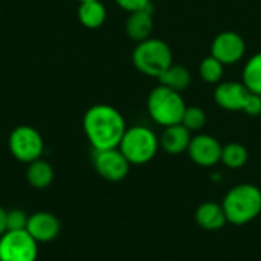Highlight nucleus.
I'll list each match as a JSON object with an SVG mask.
<instances>
[{"label":"nucleus","mask_w":261,"mask_h":261,"mask_svg":"<svg viewBox=\"0 0 261 261\" xmlns=\"http://www.w3.org/2000/svg\"><path fill=\"white\" fill-rule=\"evenodd\" d=\"M222 206L228 223L248 225L261 214V190L254 184H239L228 190Z\"/></svg>","instance_id":"nucleus-2"},{"label":"nucleus","mask_w":261,"mask_h":261,"mask_svg":"<svg viewBox=\"0 0 261 261\" xmlns=\"http://www.w3.org/2000/svg\"><path fill=\"white\" fill-rule=\"evenodd\" d=\"M80 3H83V2H92V0H78Z\"/></svg>","instance_id":"nucleus-27"},{"label":"nucleus","mask_w":261,"mask_h":261,"mask_svg":"<svg viewBox=\"0 0 261 261\" xmlns=\"http://www.w3.org/2000/svg\"><path fill=\"white\" fill-rule=\"evenodd\" d=\"M83 130L93 150H109L119 147L127 124L113 106L95 104L84 113Z\"/></svg>","instance_id":"nucleus-1"},{"label":"nucleus","mask_w":261,"mask_h":261,"mask_svg":"<svg viewBox=\"0 0 261 261\" xmlns=\"http://www.w3.org/2000/svg\"><path fill=\"white\" fill-rule=\"evenodd\" d=\"M119 8H122L127 12H135L141 9H147L151 6L150 0H115Z\"/></svg>","instance_id":"nucleus-25"},{"label":"nucleus","mask_w":261,"mask_h":261,"mask_svg":"<svg viewBox=\"0 0 261 261\" xmlns=\"http://www.w3.org/2000/svg\"><path fill=\"white\" fill-rule=\"evenodd\" d=\"M223 72H225V64H222L213 55L203 58L199 66V73L202 80L208 84H219L223 78Z\"/></svg>","instance_id":"nucleus-21"},{"label":"nucleus","mask_w":261,"mask_h":261,"mask_svg":"<svg viewBox=\"0 0 261 261\" xmlns=\"http://www.w3.org/2000/svg\"><path fill=\"white\" fill-rule=\"evenodd\" d=\"M249 161V151L243 144L231 142L222 148V159L220 162L229 170L243 168Z\"/></svg>","instance_id":"nucleus-19"},{"label":"nucleus","mask_w":261,"mask_h":261,"mask_svg":"<svg viewBox=\"0 0 261 261\" xmlns=\"http://www.w3.org/2000/svg\"><path fill=\"white\" fill-rule=\"evenodd\" d=\"M28 219H29V216L23 210H18V208L8 210V213H6L8 231H21V229H26Z\"/></svg>","instance_id":"nucleus-23"},{"label":"nucleus","mask_w":261,"mask_h":261,"mask_svg":"<svg viewBox=\"0 0 261 261\" xmlns=\"http://www.w3.org/2000/svg\"><path fill=\"white\" fill-rule=\"evenodd\" d=\"M185 109L187 104L182 95L162 84L156 86L147 98V110L150 118L164 128L180 124Z\"/></svg>","instance_id":"nucleus-3"},{"label":"nucleus","mask_w":261,"mask_h":261,"mask_svg":"<svg viewBox=\"0 0 261 261\" xmlns=\"http://www.w3.org/2000/svg\"><path fill=\"white\" fill-rule=\"evenodd\" d=\"M222 148L223 145L211 135H196L191 138L190 147H188V156L190 159L203 168L214 167L222 159Z\"/></svg>","instance_id":"nucleus-10"},{"label":"nucleus","mask_w":261,"mask_h":261,"mask_svg":"<svg viewBox=\"0 0 261 261\" xmlns=\"http://www.w3.org/2000/svg\"><path fill=\"white\" fill-rule=\"evenodd\" d=\"M107 18V9L101 0L83 2L78 6V20L84 28L96 29L104 24Z\"/></svg>","instance_id":"nucleus-17"},{"label":"nucleus","mask_w":261,"mask_h":261,"mask_svg":"<svg viewBox=\"0 0 261 261\" xmlns=\"http://www.w3.org/2000/svg\"><path fill=\"white\" fill-rule=\"evenodd\" d=\"M158 80H159V84L182 93L191 84V72L185 66L173 63Z\"/></svg>","instance_id":"nucleus-18"},{"label":"nucleus","mask_w":261,"mask_h":261,"mask_svg":"<svg viewBox=\"0 0 261 261\" xmlns=\"http://www.w3.org/2000/svg\"><path fill=\"white\" fill-rule=\"evenodd\" d=\"M8 148L15 161L28 165L37 159H41L44 141L37 128L31 125H18L8 138Z\"/></svg>","instance_id":"nucleus-6"},{"label":"nucleus","mask_w":261,"mask_h":261,"mask_svg":"<svg viewBox=\"0 0 261 261\" xmlns=\"http://www.w3.org/2000/svg\"><path fill=\"white\" fill-rule=\"evenodd\" d=\"M242 112L249 115V116H258V115H261V95H257V93L251 92Z\"/></svg>","instance_id":"nucleus-24"},{"label":"nucleus","mask_w":261,"mask_h":261,"mask_svg":"<svg viewBox=\"0 0 261 261\" xmlns=\"http://www.w3.org/2000/svg\"><path fill=\"white\" fill-rule=\"evenodd\" d=\"M242 83L252 93L261 95V52L254 54L243 67Z\"/></svg>","instance_id":"nucleus-20"},{"label":"nucleus","mask_w":261,"mask_h":261,"mask_svg":"<svg viewBox=\"0 0 261 261\" xmlns=\"http://www.w3.org/2000/svg\"><path fill=\"white\" fill-rule=\"evenodd\" d=\"M92 161L95 171L109 182H121L130 171V162L125 159L119 148L93 150Z\"/></svg>","instance_id":"nucleus-8"},{"label":"nucleus","mask_w":261,"mask_h":261,"mask_svg":"<svg viewBox=\"0 0 261 261\" xmlns=\"http://www.w3.org/2000/svg\"><path fill=\"white\" fill-rule=\"evenodd\" d=\"M118 148L130 165H145L154 159L161 145L158 135L150 127L133 125L127 127Z\"/></svg>","instance_id":"nucleus-4"},{"label":"nucleus","mask_w":261,"mask_h":261,"mask_svg":"<svg viewBox=\"0 0 261 261\" xmlns=\"http://www.w3.org/2000/svg\"><path fill=\"white\" fill-rule=\"evenodd\" d=\"M125 32L135 41H144L151 37L153 32V12L151 6L147 9L130 12L125 21Z\"/></svg>","instance_id":"nucleus-15"},{"label":"nucleus","mask_w":261,"mask_h":261,"mask_svg":"<svg viewBox=\"0 0 261 261\" xmlns=\"http://www.w3.org/2000/svg\"><path fill=\"white\" fill-rule=\"evenodd\" d=\"M191 138V132L184 124H176L164 128L159 136V145L168 154H182L188 150Z\"/></svg>","instance_id":"nucleus-13"},{"label":"nucleus","mask_w":261,"mask_h":261,"mask_svg":"<svg viewBox=\"0 0 261 261\" xmlns=\"http://www.w3.org/2000/svg\"><path fill=\"white\" fill-rule=\"evenodd\" d=\"M38 243L26 229L6 231L0 237V261H37Z\"/></svg>","instance_id":"nucleus-7"},{"label":"nucleus","mask_w":261,"mask_h":261,"mask_svg":"<svg viewBox=\"0 0 261 261\" xmlns=\"http://www.w3.org/2000/svg\"><path fill=\"white\" fill-rule=\"evenodd\" d=\"M132 60L141 73L145 76L159 78L173 64V52L164 40L150 37L138 43Z\"/></svg>","instance_id":"nucleus-5"},{"label":"nucleus","mask_w":261,"mask_h":261,"mask_svg":"<svg viewBox=\"0 0 261 261\" xmlns=\"http://www.w3.org/2000/svg\"><path fill=\"white\" fill-rule=\"evenodd\" d=\"M26 231L38 245L50 243L58 239L61 232V222L49 211H37L29 214Z\"/></svg>","instance_id":"nucleus-11"},{"label":"nucleus","mask_w":261,"mask_h":261,"mask_svg":"<svg viewBox=\"0 0 261 261\" xmlns=\"http://www.w3.org/2000/svg\"><path fill=\"white\" fill-rule=\"evenodd\" d=\"M190 132H199L206 124V113L199 106H187L182 122Z\"/></svg>","instance_id":"nucleus-22"},{"label":"nucleus","mask_w":261,"mask_h":261,"mask_svg":"<svg viewBox=\"0 0 261 261\" xmlns=\"http://www.w3.org/2000/svg\"><path fill=\"white\" fill-rule=\"evenodd\" d=\"M55 177L52 165L44 159H37L28 164L26 168V180L35 190H46L52 185Z\"/></svg>","instance_id":"nucleus-16"},{"label":"nucleus","mask_w":261,"mask_h":261,"mask_svg":"<svg viewBox=\"0 0 261 261\" xmlns=\"http://www.w3.org/2000/svg\"><path fill=\"white\" fill-rule=\"evenodd\" d=\"M6 213L8 210L0 206V237L8 231V222H6Z\"/></svg>","instance_id":"nucleus-26"},{"label":"nucleus","mask_w":261,"mask_h":261,"mask_svg":"<svg viewBox=\"0 0 261 261\" xmlns=\"http://www.w3.org/2000/svg\"><path fill=\"white\" fill-rule=\"evenodd\" d=\"M249 90L242 81H223L214 90V99L219 107L228 112H242L249 96Z\"/></svg>","instance_id":"nucleus-12"},{"label":"nucleus","mask_w":261,"mask_h":261,"mask_svg":"<svg viewBox=\"0 0 261 261\" xmlns=\"http://www.w3.org/2000/svg\"><path fill=\"white\" fill-rule=\"evenodd\" d=\"M194 219L196 223L205 231H219L228 223L222 203L216 202H203L199 205L194 213Z\"/></svg>","instance_id":"nucleus-14"},{"label":"nucleus","mask_w":261,"mask_h":261,"mask_svg":"<svg viewBox=\"0 0 261 261\" xmlns=\"http://www.w3.org/2000/svg\"><path fill=\"white\" fill-rule=\"evenodd\" d=\"M246 54V43L239 32L223 31L211 43V55L222 64L231 66L239 63Z\"/></svg>","instance_id":"nucleus-9"}]
</instances>
